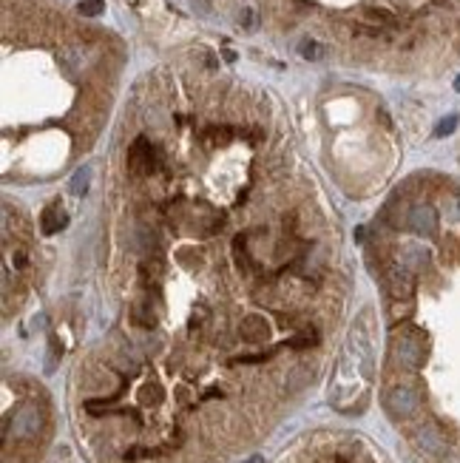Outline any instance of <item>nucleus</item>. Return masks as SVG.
Returning a JSON list of instances; mask_svg holds the SVG:
<instances>
[{
    "instance_id": "obj_1",
    "label": "nucleus",
    "mask_w": 460,
    "mask_h": 463,
    "mask_svg": "<svg viewBox=\"0 0 460 463\" xmlns=\"http://www.w3.org/2000/svg\"><path fill=\"white\" fill-rule=\"evenodd\" d=\"M418 403H420V395L412 390V387H392L389 390V395H387V410L395 415V418H409V415H415V410H418Z\"/></svg>"
},
{
    "instance_id": "obj_2",
    "label": "nucleus",
    "mask_w": 460,
    "mask_h": 463,
    "mask_svg": "<svg viewBox=\"0 0 460 463\" xmlns=\"http://www.w3.org/2000/svg\"><path fill=\"white\" fill-rule=\"evenodd\" d=\"M40 423H43L40 410L29 403V407H21V410L14 412V418H12V435L21 438V440H29V438H34L37 432H40Z\"/></svg>"
},
{
    "instance_id": "obj_3",
    "label": "nucleus",
    "mask_w": 460,
    "mask_h": 463,
    "mask_svg": "<svg viewBox=\"0 0 460 463\" xmlns=\"http://www.w3.org/2000/svg\"><path fill=\"white\" fill-rule=\"evenodd\" d=\"M409 227L418 236H435L437 234V214L432 205H415L409 210Z\"/></svg>"
},
{
    "instance_id": "obj_4",
    "label": "nucleus",
    "mask_w": 460,
    "mask_h": 463,
    "mask_svg": "<svg viewBox=\"0 0 460 463\" xmlns=\"http://www.w3.org/2000/svg\"><path fill=\"white\" fill-rule=\"evenodd\" d=\"M392 353L404 366H420L424 364V347H420L412 336H398L395 344H392Z\"/></svg>"
},
{
    "instance_id": "obj_5",
    "label": "nucleus",
    "mask_w": 460,
    "mask_h": 463,
    "mask_svg": "<svg viewBox=\"0 0 460 463\" xmlns=\"http://www.w3.org/2000/svg\"><path fill=\"white\" fill-rule=\"evenodd\" d=\"M128 168L133 171V173H151L153 171V148L148 145V140L145 137H140L137 142L131 145V151H128Z\"/></svg>"
},
{
    "instance_id": "obj_6",
    "label": "nucleus",
    "mask_w": 460,
    "mask_h": 463,
    "mask_svg": "<svg viewBox=\"0 0 460 463\" xmlns=\"http://www.w3.org/2000/svg\"><path fill=\"white\" fill-rule=\"evenodd\" d=\"M415 443L424 452H429V455H440L446 449V440H444V435H440L432 423H424V427H420L418 432H415Z\"/></svg>"
},
{
    "instance_id": "obj_7",
    "label": "nucleus",
    "mask_w": 460,
    "mask_h": 463,
    "mask_svg": "<svg viewBox=\"0 0 460 463\" xmlns=\"http://www.w3.org/2000/svg\"><path fill=\"white\" fill-rule=\"evenodd\" d=\"M68 225V216H66V210H60L57 205L46 208L43 210V219H40V230L46 236H54V234H60V230Z\"/></svg>"
},
{
    "instance_id": "obj_8",
    "label": "nucleus",
    "mask_w": 460,
    "mask_h": 463,
    "mask_svg": "<svg viewBox=\"0 0 460 463\" xmlns=\"http://www.w3.org/2000/svg\"><path fill=\"white\" fill-rule=\"evenodd\" d=\"M389 287L395 296H409L412 293V270L404 264L389 267Z\"/></svg>"
},
{
    "instance_id": "obj_9",
    "label": "nucleus",
    "mask_w": 460,
    "mask_h": 463,
    "mask_svg": "<svg viewBox=\"0 0 460 463\" xmlns=\"http://www.w3.org/2000/svg\"><path fill=\"white\" fill-rule=\"evenodd\" d=\"M242 336L247 341H264L267 336H270V327H267V321L261 316H247L242 321Z\"/></svg>"
},
{
    "instance_id": "obj_10",
    "label": "nucleus",
    "mask_w": 460,
    "mask_h": 463,
    "mask_svg": "<svg viewBox=\"0 0 460 463\" xmlns=\"http://www.w3.org/2000/svg\"><path fill=\"white\" fill-rule=\"evenodd\" d=\"M400 264L409 267V270L426 267L429 264V250L418 247V245H409V247H404V253H400Z\"/></svg>"
},
{
    "instance_id": "obj_11",
    "label": "nucleus",
    "mask_w": 460,
    "mask_h": 463,
    "mask_svg": "<svg viewBox=\"0 0 460 463\" xmlns=\"http://www.w3.org/2000/svg\"><path fill=\"white\" fill-rule=\"evenodd\" d=\"M88 188H91V168L83 165V168H77L74 177H71V194L74 197H86Z\"/></svg>"
},
{
    "instance_id": "obj_12",
    "label": "nucleus",
    "mask_w": 460,
    "mask_h": 463,
    "mask_svg": "<svg viewBox=\"0 0 460 463\" xmlns=\"http://www.w3.org/2000/svg\"><path fill=\"white\" fill-rule=\"evenodd\" d=\"M298 54L304 57V60H310V63H318L324 54H327V49H324L318 40H301L298 43Z\"/></svg>"
},
{
    "instance_id": "obj_13",
    "label": "nucleus",
    "mask_w": 460,
    "mask_h": 463,
    "mask_svg": "<svg viewBox=\"0 0 460 463\" xmlns=\"http://www.w3.org/2000/svg\"><path fill=\"white\" fill-rule=\"evenodd\" d=\"M236 23H239L242 29H247V32H253V29L259 26V12H256V6H242L239 14H236Z\"/></svg>"
},
{
    "instance_id": "obj_14",
    "label": "nucleus",
    "mask_w": 460,
    "mask_h": 463,
    "mask_svg": "<svg viewBox=\"0 0 460 463\" xmlns=\"http://www.w3.org/2000/svg\"><path fill=\"white\" fill-rule=\"evenodd\" d=\"M60 60H63V66H66V71H80L83 68V51L80 49H66L63 54H60Z\"/></svg>"
},
{
    "instance_id": "obj_15",
    "label": "nucleus",
    "mask_w": 460,
    "mask_h": 463,
    "mask_svg": "<svg viewBox=\"0 0 460 463\" xmlns=\"http://www.w3.org/2000/svg\"><path fill=\"white\" fill-rule=\"evenodd\" d=\"M313 344H318V336L313 330H307V333H301V336L287 341V347H293V350H307V347H313Z\"/></svg>"
},
{
    "instance_id": "obj_16",
    "label": "nucleus",
    "mask_w": 460,
    "mask_h": 463,
    "mask_svg": "<svg viewBox=\"0 0 460 463\" xmlns=\"http://www.w3.org/2000/svg\"><path fill=\"white\" fill-rule=\"evenodd\" d=\"M455 128H457V114H449V117H444V120L435 125V137H437V140H444V137H449Z\"/></svg>"
},
{
    "instance_id": "obj_17",
    "label": "nucleus",
    "mask_w": 460,
    "mask_h": 463,
    "mask_svg": "<svg viewBox=\"0 0 460 463\" xmlns=\"http://www.w3.org/2000/svg\"><path fill=\"white\" fill-rule=\"evenodd\" d=\"M77 9H80V14H86V17H97L105 9V3L103 0H80V6Z\"/></svg>"
},
{
    "instance_id": "obj_18",
    "label": "nucleus",
    "mask_w": 460,
    "mask_h": 463,
    "mask_svg": "<svg viewBox=\"0 0 460 463\" xmlns=\"http://www.w3.org/2000/svg\"><path fill=\"white\" fill-rule=\"evenodd\" d=\"M444 214H446V219L460 222V194H457V197H449V199L444 202Z\"/></svg>"
},
{
    "instance_id": "obj_19",
    "label": "nucleus",
    "mask_w": 460,
    "mask_h": 463,
    "mask_svg": "<svg viewBox=\"0 0 460 463\" xmlns=\"http://www.w3.org/2000/svg\"><path fill=\"white\" fill-rule=\"evenodd\" d=\"M142 398H145L148 403H159V401H162V390L157 387V384H153V387H145V390H142Z\"/></svg>"
},
{
    "instance_id": "obj_20",
    "label": "nucleus",
    "mask_w": 460,
    "mask_h": 463,
    "mask_svg": "<svg viewBox=\"0 0 460 463\" xmlns=\"http://www.w3.org/2000/svg\"><path fill=\"white\" fill-rule=\"evenodd\" d=\"M190 6H194V12H199L202 17L210 14V0H190Z\"/></svg>"
},
{
    "instance_id": "obj_21",
    "label": "nucleus",
    "mask_w": 460,
    "mask_h": 463,
    "mask_svg": "<svg viewBox=\"0 0 460 463\" xmlns=\"http://www.w3.org/2000/svg\"><path fill=\"white\" fill-rule=\"evenodd\" d=\"M14 262H17V267H26V256L23 253H14Z\"/></svg>"
},
{
    "instance_id": "obj_22",
    "label": "nucleus",
    "mask_w": 460,
    "mask_h": 463,
    "mask_svg": "<svg viewBox=\"0 0 460 463\" xmlns=\"http://www.w3.org/2000/svg\"><path fill=\"white\" fill-rule=\"evenodd\" d=\"M455 91L460 94V74H457V80H455Z\"/></svg>"
}]
</instances>
